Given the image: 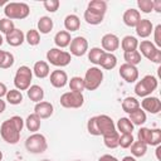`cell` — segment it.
<instances>
[{
    "instance_id": "obj_1",
    "label": "cell",
    "mask_w": 161,
    "mask_h": 161,
    "mask_svg": "<svg viewBox=\"0 0 161 161\" xmlns=\"http://www.w3.org/2000/svg\"><path fill=\"white\" fill-rule=\"evenodd\" d=\"M23 127H24V119L20 116H13L1 123L0 135L5 142L10 145H15L20 140V133Z\"/></svg>"
},
{
    "instance_id": "obj_2",
    "label": "cell",
    "mask_w": 161,
    "mask_h": 161,
    "mask_svg": "<svg viewBox=\"0 0 161 161\" xmlns=\"http://www.w3.org/2000/svg\"><path fill=\"white\" fill-rule=\"evenodd\" d=\"M87 130L92 136H104L116 131V125L107 114L93 116L87 122Z\"/></svg>"
},
{
    "instance_id": "obj_3",
    "label": "cell",
    "mask_w": 161,
    "mask_h": 161,
    "mask_svg": "<svg viewBox=\"0 0 161 161\" xmlns=\"http://www.w3.org/2000/svg\"><path fill=\"white\" fill-rule=\"evenodd\" d=\"M157 86H158L157 78L155 75L147 74L143 78H141V80H138L136 83V86H135V93H136V96L145 98V97L151 96V93L153 91H156Z\"/></svg>"
},
{
    "instance_id": "obj_4",
    "label": "cell",
    "mask_w": 161,
    "mask_h": 161,
    "mask_svg": "<svg viewBox=\"0 0 161 161\" xmlns=\"http://www.w3.org/2000/svg\"><path fill=\"white\" fill-rule=\"evenodd\" d=\"M30 13V8L25 3H8L4 8L5 18L13 19H25Z\"/></svg>"
},
{
    "instance_id": "obj_5",
    "label": "cell",
    "mask_w": 161,
    "mask_h": 161,
    "mask_svg": "<svg viewBox=\"0 0 161 161\" xmlns=\"http://www.w3.org/2000/svg\"><path fill=\"white\" fill-rule=\"evenodd\" d=\"M33 79V70L28 65H21L16 69L15 77H14V86L18 91H28V88L31 84Z\"/></svg>"
},
{
    "instance_id": "obj_6",
    "label": "cell",
    "mask_w": 161,
    "mask_h": 161,
    "mask_svg": "<svg viewBox=\"0 0 161 161\" xmlns=\"http://www.w3.org/2000/svg\"><path fill=\"white\" fill-rule=\"evenodd\" d=\"M25 148L30 153H43L48 148V142L44 135L42 133H33L25 141Z\"/></svg>"
},
{
    "instance_id": "obj_7",
    "label": "cell",
    "mask_w": 161,
    "mask_h": 161,
    "mask_svg": "<svg viewBox=\"0 0 161 161\" xmlns=\"http://www.w3.org/2000/svg\"><path fill=\"white\" fill-rule=\"evenodd\" d=\"M47 60L50 64L62 68V67H65L70 63L72 55H70V53H68L65 50H62L59 48H50L47 52Z\"/></svg>"
},
{
    "instance_id": "obj_8",
    "label": "cell",
    "mask_w": 161,
    "mask_h": 161,
    "mask_svg": "<svg viewBox=\"0 0 161 161\" xmlns=\"http://www.w3.org/2000/svg\"><path fill=\"white\" fill-rule=\"evenodd\" d=\"M83 80H84L86 89L94 91L101 86V83L103 80V72L98 67H91L87 69Z\"/></svg>"
},
{
    "instance_id": "obj_9",
    "label": "cell",
    "mask_w": 161,
    "mask_h": 161,
    "mask_svg": "<svg viewBox=\"0 0 161 161\" xmlns=\"http://www.w3.org/2000/svg\"><path fill=\"white\" fill-rule=\"evenodd\" d=\"M138 141H141L145 145L150 146H158L161 143V130L160 128H147V127H141L138 130Z\"/></svg>"
},
{
    "instance_id": "obj_10",
    "label": "cell",
    "mask_w": 161,
    "mask_h": 161,
    "mask_svg": "<svg viewBox=\"0 0 161 161\" xmlns=\"http://www.w3.org/2000/svg\"><path fill=\"white\" fill-rule=\"evenodd\" d=\"M138 48L141 50L140 54H142L145 58H147L148 60L158 64L161 63V50L150 40H142L141 43H138Z\"/></svg>"
},
{
    "instance_id": "obj_11",
    "label": "cell",
    "mask_w": 161,
    "mask_h": 161,
    "mask_svg": "<svg viewBox=\"0 0 161 161\" xmlns=\"http://www.w3.org/2000/svg\"><path fill=\"white\" fill-rule=\"evenodd\" d=\"M60 104L64 108H80L84 103V97L78 92H65L60 96Z\"/></svg>"
},
{
    "instance_id": "obj_12",
    "label": "cell",
    "mask_w": 161,
    "mask_h": 161,
    "mask_svg": "<svg viewBox=\"0 0 161 161\" xmlns=\"http://www.w3.org/2000/svg\"><path fill=\"white\" fill-rule=\"evenodd\" d=\"M69 53L74 57H82L88 52V40L84 36H75L69 44Z\"/></svg>"
},
{
    "instance_id": "obj_13",
    "label": "cell",
    "mask_w": 161,
    "mask_h": 161,
    "mask_svg": "<svg viewBox=\"0 0 161 161\" xmlns=\"http://www.w3.org/2000/svg\"><path fill=\"white\" fill-rule=\"evenodd\" d=\"M101 44H102V49L107 53H113L114 50L118 49L119 47V38L116 34L112 33H107L102 36L101 39Z\"/></svg>"
},
{
    "instance_id": "obj_14",
    "label": "cell",
    "mask_w": 161,
    "mask_h": 161,
    "mask_svg": "<svg viewBox=\"0 0 161 161\" xmlns=\"http://www.w3.org/2000/svg\"><path fill=\"white\" fill-rule=\"evenodd\" d=\"M119 75L123 78L127 83H135L138 79V69L135 65L123 63L119 67Z\"/></svg>"
},
{
    "instance_id": "obj_15",
    "label": "cell",
    "mask_w": 161,
    "mask_h": 161,
    "mask_svg": "<svg viewBox=\"0 0 161 161\" xmlns=\"http://www.w3.org/2000/svg\"><path fill=\"white\" fill-rule=\"evenodd\" d=\"M140 107H142V109L145 112H150L152 114H156L161 111V101L157 97L148 96V97H145L142 99Z\"/></svg>"
},
{
    "instance_id": "obj_16",
    "label": "cell",
    "mask_w": 161,
    "mask_h": 161,
    "mask_svg": "<svg viewBox=\"0 0 161 161\" xmlns=\"http://www.w3.org/2000/svg\"><path fill=\"white\" fill-rule=\"evenodd\" d=\"M53 104L50 102H47V101H42V102H38L34 107V113L36 116H39V118H49L52 114H53Z\"/></svg>"
},
{
    "instance_id": "obj_17",
    "label": "cell",
    "mask_w": 161,
    "mask_h": 161,
    "mask_svg": "<svg viewBox=\"0 0 161 161\" xmlns=\"http://www.w3.org/2000/svg\"><path fill=\"white\" fill-rule=\"evenodd\" d=\"M68 83V75L62 69H55L50 73V84L55 88H63Z\"/></svg>"
},
{
    "instance_id": "obj_18",
    "label": "cell",
    "mask_w": 161,
    "mask_h": 161,
    "mask_svg": "<svg viewBox=\"0 0 161 161\" xmlns=\"http://www.w3.org/2000/svg\"><path fill=\"white\" fill-rule=\"evenodd\" d=\"M122 19H123V23L127 25V26H130V28H135L137 24H138V21L141 20V14H140V11L137 10V9H127L125 13H123V16H122Z\"/></svg>"
},
{
    "instance_id": "obj_19",
    "label": "cell",
    "mask_w": 161,
    "mask_h": 161,
    "mask_svg": "<svg viewBox=\"0 0 161 161\" xmlns=\"http://www.w3.org/2000/svg\"><path fill=\"white\" fill-rule=\"evenodd\" d=\"M104 14L106 13L97 11V10H93V9L87 8L86 11H84V20L88 24H91V25H98V24H101L103 21Z\"/></svg>"
},
{
    "instance_id": "obj_20",
    "label": "cell",
    "mask_w": 161,
    "mask_h": 161,
    "mask_svg": "<svg viewBox=\"0 0 161 161\" xmlns=\"http://www.w3.org/2000/svg\"><path fill=\"white\" fill-rule=\"evenodd\" d=\"M135 28H136V34L141 38H147L153 31V25L148 19H141Z\"/></svg>"
},
{
    "instance_id": "obj_21",
    "label": "cell",
    "mask_w": 161,
    "mask_h": 161,
    "mask_svg": "<svg viewBox=\"0 0 161 161\" xmlns=\"http://www.w3.org/2000/svg\"><path fill=\"white\" fill-rule=\"evenodd\" d=\"M5 40H6V43L9 44V45H11V47H19V45H21L23 43H24V40H25V34L20 30V29H14L11 33H9V34H6L5 35Z\"/></svg>"
},
{
    "instance_id": "obj_22",
    "label": "cell",
    "mask_w": 161,
    "mask_h": 161,
    "mask_svg": "<svg viewBox=\"0 0 161 161\" xmlns=\"http://www.w3.org/2000/svg\"><path fill=\"white\" fill-rule=\"evenodd\" d=\"M33 73L35 74L36 78H40V79L47 78V77L49 75V73H50L49 64H48L47 62H44V60H38V62H35V64H34V67H33Z\"/></svg>"
},
{
    "instance_id": "obj_23",
    "label": "cell",
    "mask_w": 161,
    "mask_h": 161,
    "mask_svg": "<svg viewBox=\"0 0 161 161\" xmlns=\"http://www.w3.org/2000/svg\"><path fill=\"white\" fill-rule=\"evenodd\" d=\"M128 119L132 122L133 126H142L146 122L147 116H146V112L140 107V108L132 111L131 113H128Z\"/></svg>"
},
{
    "instance_id": "obj_24",
    "label": "cell",
    "mask_w": 161,
    "mask_h": 161,
    "mask_svg": "<svg viewBox=\"0 0 161 161\" xmlns=\"http://www.w3.org/2000/svg\"><path fill=\"white\" fill-rule=\"evenodd\" d=\"M98 65H101L103 69L111 70V69H113V68L117 65V57H116L113 53H107V52H104V54L102 55V58H101Z\"/></svg>"
},
{
    "instance_id": "obj_25",
    "label": "cell",
    "mask_w": 161,
    "mask_h": 161,
    "mask_svg": "<svg viewBox=\"0 0 161 161\" xmlns=\"http://www.w3.org/2000/svg\"><path fill=\"white\" fill-rule=\"evenodd\" d=\"M72 38H70V33H68L67 30H60L55 34L54 36V43L57 45V48H65L70 44Z\"/></svg>"
},
{
    "instance_id": "obj_26",
    "label": "cell",
    "mask_w": 161,
    "mask_h": 161,
    "mask_svg": "<svg viewBox=\"0 0 161 161\" xmlns=\"http://www.w3.org/2000/svg\"><path fill=\"white\" fill-rule=\"evenodd\" d=\"M26 93H28L29 99L33 101V102H35V103L42 102L43 98H44V89H43L40 86H38V84H33V86H30V87L28 88Z\"/></svg>"
},
{
    "instance_id": "obj_27",
    "label": "cell",
    "mask_w": 161,
    "mask_h": 161,
    "mask_svg": "<svg viewBox=\"0 0 161 161\" xmlns=\"http://www.w3.org/2000/svg\"><path fill=\"white\" fill-rule=\"evenodd\" d=\"M64 28L67 31H77L80 28V20L75 14H69L64 19Z\"/></svg>"
},
{
    "instance_id": "obj_28",
    "label": "cell",
    "mask_w": 161,
    "mask_h": 161,
    "mask_svg": "<svg viewBox=\"0 0 161 161\" xmlns=\"http://www.w3.org/2000/svg\"><path fill=\"white\" fill-rule=\"evenodd\" d=\"M24 125H25V127H26L30 132L35 133L36 131H39L40 125H42V121H40V118H39V116H36L35 113H31V114H29V116L26 117V119L24 121Z\"/></svg>"
},
{
    "instance_id": "obj_29",
    "label": "cell",
    "mask_w": 161,
    "mask_h": 161,
    "mask_svg": "<svg viewBox=\"0 0 161 161\" xmlns=\"http://www.w3.org/2000/svg\"><path fill=\"white\" fill-rule=\"evenodd\" d=\"M54 26V23H53V19L49 18V16H42L39 20H38V31L42 33V34H48L52 31Z\"/></svg>"
},
{
    "instance_id": "obj_30",
    "label": "cell",
    "mask_w": 161,
    "mask_h": 161,
    "mask_svg": "<svg viewBox=\"0 0 161 161\" xmlns=\"http://www.w3.org/2000/svg\"><path fill=\"white\" fill-rule=\"evenodd\" d=\"M121 47L125 52H132V50H136L138 48V40L136 36H132V35H126L122 42H121Z\"/></svg>"
},
{
    "instance_id": "obj_31",
    "label": "cell",
    "mask_w": 161,
    "mask_h": 161,
    "mask_svg": "<svg viewBox=\"0 0 161 161\" xmlns=\"http://www.w3.org/2000/svg\"><path fill=\"white\" fill-rule=\"evenodd\" d=\"M121 107H122V109H123L126 113H131L132 111L140 108V102H138L137 98H135V97H126V98L122 101Z\"/></svg>"
},
{
    "instance_id": "obj_32",
    "label": "cell",
    "mask_w": 161,
    "mask_h": 161,
    "mask_svg": "<svg viewBox=\"0 0 161 161\" xmlns=\"http://www.w3.org/2000/svg\"><path fill=\"white\" fill-rule=\"evenodd\" d=\"M102 137H103V143H104L106 147H108V148H116V147H118V140H119L118 131H114L112 133L104 135Z\"/></svg>"
},
{
    "instance_id": "obj_33",
    "label": "cell",
    "mask_w": 161,
    "mask_h": 161,
    "mask_svg": "<svg viewBox=\"0 0 161 161\" xmlns=\"http://www.w3.org/2000/svg\"><path fill=\"white\" fill-rule=\"evenodd\" d=\"M133 125L132 122L128 119V117H121L118 121H117V130L122 133H132L133 131Z\"/></svg>"
},
{
    "instance_id": "obj_34",
    "label": "cell",
    "mask_w": 161,
    "mask_h": 161,
    "mask_svg": "<svg viewBox=\"0 0 161 161\" xmlns=\"http://www.w3.org/2000/svg\"><path fill=\"white\" fill-rule=\"evenodd\" d=\"M14 55L10 52H5V50H0V68L3 69H8L10 67H13L14 64Z\"/></svg>"
},
{
    "instance_id": "obj_35",
    "label": "cell",
    "mask_w": 161,
    "mask_h": 161,
    "mask_svg": "<svg viewBox=\"0 0 161 161\" xmlns=\"http://www.w3.org/2000/svg\"><path fill=\"white\" fill-rule=\"evenodd\" d=\"M147 151V145L142 143L141 141H133L131 145V153L133 157H142L146 155Z\"/></svg>"
},
{
    "instance_id": "obj_36",
    "label": "cell",
    "mask_w": 161,
    "mask_h": 161,
    "mask_svg": "<svg viewBox=\"0 0 161 161\" xmlns=\"http://www.w3.org/2000/svg\"><path fill=\"white\" fill-rule=\"evenodd\" d=\"M123 58L126 60L127 64H131V65H137L141 63V54L138 50H132V52H125L123 54Z\"/></svg>"
},
{
    "instance_id": "obj_37",
    "label": "cell",
    "mask_w": 161,
    "mask_h": 161,
    "mask_svg": "<svg viewBox=\"0 0 161 161\" xmlns=\"http://www.w3.org/2000/svg\"><path fill=\"white\" fill-rule=\"evenodd\" d=\"M68 84H69V88H70L72 92L82 93V92L86 89L84 80H83V78H80V77H72L70 80L68 82Z\"/></svg>"
},
{
    "instance_id": "obj_38",
    "label": "cell",
    "mask_w": 161,
    "mask_h": 161,
    "mask_svg": "<svg viewBox=\"0 0 161 161\" xmlns=\"http://www.w3.org/2000/svg\"><path fill=\"white\" fill-rule=\"evenodd\" d=\"M5 97H6V101H8L10 104H14V106L20 104V103L23 102V94H21V92L18 91L16 88L8 91V93H6Z\"/></svg>"
},
{
    "instance_id": "obj_39",
    "label": "cell",
    "mask_w": 161,
    "mask_h": 161,
    "mask_svg": "<svg viewBox=\"0 0 161 161\" xmlns=\"http://www.w3.org/2000/svg\"><path fill=\"white\" fill-rule=\"evenodd\" d=\"M104 54V50L102 48H98V47H94V48H91V50H88V60L96 65L99 64V60L102 58V55Z\"/></svg>"
},
{
    "instance_id": "obj_40",
    "label": "cell",
    "mask_w": 161,
    "mask_h": 161,
    "mask_svg": "<svg viewBox=\"0 0 161 161\" xmlns=\"http://www.w3.org/2000/svg\"><path fill=\"white\" fill-rule=\"evenodd\" d=\"M25 40L28 42L29 45H33V47L38 45L40 43V34H39V31L36 29L28 30V33L25 34Z\"/></svg>"
},
{
    "instance_id": "obj_41",
    "label": "cell",
    "mask_w": 161,
    "mask_h": 161,
    "mask_svg": "<svg viewBox=\"0 0 161 161\" xmlns=\"http://www.w3.org/2000/svg\"><path fill=\"white\" fill-rule=\"evenodd\" d=\"M15 29V25H14V21L8 19V18H3L0 19V31L4 33L5 35L11 33L13 30Z\"/></svg>"
},
{
    "instance_id": "obj_42",
    "label": "cell",
    "mask_w": 161,
    "mask_h": 161,
    "mask_svg": "<svg viewBox=\"0 0 161 161\" xmlns=\"http://www.w3.org/2000/svg\"><path fill=\"white\" fill-rule=\"evenodd\" d=\"M89 9H93V10H97V11H102V13H106L107 11V3L104 0H92L88 3V6Z\"/></svg>"
},
{
    "instance_id": "obj_43",
    "label": "cell",
    "mask_w": 161,
    "mask_h": 161,
    "mask_svg": "<svg viewBox=\"0 0 161 161\" xmlns=\"http://www.w3.org/2000/svg\"><path fill=\"white\" fill-rule=\"evenodd\" d=\"M132 143H133V136H132V133H122L119 136L118 146H121L122 148H128V147H131Z\"/></svg>"
},
{
    "instance_id": "obj_44",
    "label": "cell",
    "mask_w": 161,
    "mask_h": 161,
    "mask_svg": "<svg viewBox=\"0 0 161 161\" xmlns=\"http://www.w3.org/2000/svg\"><path fill=\"white\" fill-rule=\"evenodd\" d=\"M137 6L142 13L148 14L153 10V0H137Z\"/></svg>"
},
{
    "instance_id": "obj_45",
    "label": "cell",
    "mask_w": 161,
    "mask_h": 161,
    "mask_svg": "<svg viewBox=\"0 0 161 161\" xmlns=\"http://www.w3.org/2000/svg\"><path fill=\"white\" fill-rule=\"evenodd\" d=\"M43 5H44V8H45L47 11H49V13H55V11L58 10L60 3H59V0H45V1L43 3Z\"/></svg>"
},
{
    "instance_id": "obj_46",
    "label": "cell",
    "mask_w": 161,
    "mask_h": 161,
    "mask_svg": "<svg viewBox=\"0 0 161 161\" xmlns=\"http://www.w3.org/2000/svg\"><path fill=\"white\" fill-rule=\"evenodd\" d=\"M152 33H153L155 44H156V47L160 49V47H161V24H157Z\"/></svg>"
},
{
    "instance_id": "obj_47",
    "label": "cell",
    "mask_w": 161,
    "mask_h": 161,
    "mask_svg": "<svg viewBox=\"0 0 161 161\" xmlns=\"http://www.w3.org/2000/svg\"><path fill=\"white\" fill-rule=\"evenodd\" d=\"M98 161H118V160H117L114 156L106 153V155H102V156L98 158Z\"/></svg>"
},
{
    "instance_id": "obj_48",
    "label": "cell",
    "mask_w": 161,
    "mask_h": 161,
    "mask_svg": "<svg viewBox=\"0 0 161 161\" xmlns=\"http://www.w3.org/2000/svg\"><path fill=\"white\" fill-rule=\"evenodd\" d=\"M6 93H8V88H6L5 83L0 82V98H3L4 96H6Z\"/></svg>"
},
{
    "instance_id": "obj_49",
    "label": "cell",
    "mask_w": 161,
    "mask_h": 161,
    "mask_svg": "<svg viewBox=\"0 0 161 161\" xmlns=\"http://www.w3.org/2000/svg\"><path fill=\"white\" fill-rule=\"evenodd\" d=\"M153 10L156 13H161V1L160 0H153Z\"/></svg>"
},
{
    "instance_id": "obj_50",
    "label": "cell",
    "mask_w": 161,
    "mask_h": 161,
    "mask_svg": "<svg viewBox=\"0 0 161 161\" xmlns=\"http://www.w3.org/2000/svg\"><path fill=\"white\" fill-rule=\"evenodd\" d=\"M5 108H6V103H5V101H3V99L0 98V114L5 111Z\"/></svg>"
},
{
    "instance_id": "obj_51",
    "label": "cell",
    "mask_w": 161,
    "mask_h": 161,
    "mask_svg": "<svg viewBox=\"0 0 161 161\" xmlns=\"http://www.w3.org/2000/svg\"><path fill=\"white\" fill-rule=\"evenodd\" d=\"M122 161H136V158L133 156H125L122 158Z\"/></svg>"
},
{
    "instance_id": "obj_52",
    "label": "cell",
    "mask_w": 161,
    "mask_h": 161,
    "mask_svg": "<svg viewBox=\"0 0 161 161\" xmlns=\"http://www.w3.org/2000/svg\"><path fill=\"white\" fill-rule=\"evenodd\" d=\"M8 4V1L6 0H0V6H3V5H6Z\"/></svg>"
},
{
    "instance_id": "obj_53",
    "label": "cell",
    "mask_w": 161,
    "mask_h": 161,
    "mask_svg": "<svg viewBox=\"0 0 161 161\" xmlns=\"http://www.w3.org/2000/svg\"><path fill=\"white\" fill-rule=\"evenodd\" d=\"M3 43H4V39H3V36H1V34H0V47L3 45Z\"/></svg>"
},
{
    "instance_id": "obj_54",
    "label": "cell",
    "mask_w": 161,
    "mask_h": 161,
    "mask_svg": "<svg viewBox=\"0 0 161 161\" xmlns=\"http://www.w3.org/2000/svg\"><path fill=\"white\" fill-rule=\"evenodd\" d=\"M1 160H3V152L0 151V161H1Z\"/></svg>"
},
{
    "instance_id": "obj_55",
    "label": "cell",
    "mask_w": 161,
    "mask_h": 161,
    "mask_svg": "<svg viewBox=\"0 0 161 161\" xmlns=\"http://www.w3.org/2000/svg\"><path fill=\"white\" fill-rule=\"evenodd\" d=\"M42 161H50V160H48V158H45V160H42Z\"/></svg>"
},
{
    "instance_id": "obj_56",
    "label": "cell",
    "mask_w": 161,
    "mask_h": 161,
    "mask_svg": "<svg viewBox=\"0 0 161 161\" xmlns=\"http://www.w3.org/2000/svg\"><path fill=\"white\" fill-rule=\"evenodd\" d=\"M13 161H18V160H13Z\"/></svg>"
},
{
    "instance_id": "obj_57",
    "label": "cell",
    "mask_w": 161,
    "mask_h": 161,
    "mask_svg": "<svg viewBox=\"0 0 161 161\" xmlns=\"http://www.w3.org/2000/svg\"><path fill=\"white\" fill-rule=\"evenodd\" d=\"M75 161H80V160H75Z\"/></svg>"
}]
</instances>
